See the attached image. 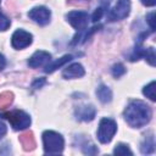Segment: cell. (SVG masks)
I'll return each mask as SVG.
<instances>
[{
	"label": "cell",
	"mask_w": 156,
	"mask_h": 156,
	"mask_svg": "<svg viewBox=\"0 0 156 156\" xmlns=\"http://www.w3.org/2000/svg\"><path fill=\"white\" fill-rule=\"evenodd\" d=\"M123 116H124L126 122L130 127L141 128V127L146 126L150 122V119L152 117V110L144 101L133 100L126 107Z\"/></svg>",
	"instance_id": "6da1fadb"
},
{
	"label": "cell",
	"mask_w": 156,
	"mask_h": 156,
	"mask_svg": "<svg viewBox=\"0 0 156 156\" xmlns=\"http://www.w3.org/2000/svg\"><path fill=\"white\" fill-rule=\"evenodd\" d=\"M44 152L48 155H57L63 151L65 140L63 136L54 130H45L43 133Z\"/></svg>",
	"instance_id": "7a4b0ae2"
},
{
	"label": "cell",
	"mask_w": 156,
	"mask_h": 156,
	"mask_svg": "<svg viewBox=\"0 0 156 156\" xmlns=\"http://www.w3.org/2000/svg\"><path fill=\"white\" fill-rule=\"evenodd\" d=\"M117 130V123L111 118H102L98 128V139L101 144H107L112 140Z\"/></svg>",
	"instance_id": "3957f363"
},
{
	"label": "cell",
	"mask_w": 156,
	"mask_h": 156,
	"mask_svg": "<svg viewBox=\"0 0 156 156\" xmlns=\"http://www.w3.org/2000/svg\"><path fill=\"white\" fill-rule=\"evenodd\" d=\"M5 116L10 121V123L15 130H23V129L28 128L32 122L30 116L21 110H15L10 113H6Z\"/></svg>",
	"instance_id": "277c9868"
},
{
	"label": "cell",
	"mask_w": 156,
	"mask_h": 156,
	"mask_svg": "<svg viewBox=\"0 0 156 156\" xmlns=\"http://www.w3.org/2000/svg\"><path fill=\"white\" fill-rule=\"evenodd\" d=\"M130 12V0H117V4L111 9L107 15L108 21H121L126 18Z\"/></svg>",
	"instance_id": "5b68a950"
},
{
	"label": "cell",
	"mask_w": 156,
	"mask_h": 156,
	"mask_svg": "<svg viewBox=\"0 0 156 156\" xmlns=\"http://www.w3.org/2000/svg\"><path fill=\"white\" fill-rule=\"evenodd\" d=\"M68 23L78 32H82L87 28L89 22V15L85 11H71L66 16Z\"/></svg>",
	"instance_id": "8992f818"
},
{
	"label": "cell",
	"mask_w": 156,
	"mask_h": 156,
	"mask_svg": "<svg viewBox=\"0 0 156 156\" xmlns=\"http://www.w3.org/2000/svg\"><path fill=\"white\" fill-rule=\"evenodd\" d=\"M32 41H33V35L29 32H26L23 29H17L11 38V45L17 50L29 46Z\"/></svg>",
	"instance_id": "52a82bcc"
},
{
	"label": "cell",
	"mask_w": 156,
	"mask_h": 156,
	"mask_svg": "<svg viewBox=\"0 0 156 156\" xmlns=\"http://www.w3.org/2000/svg\"><path fill=\"white\" fill-rule=\"evenodd\" d=\"M28 17L39 26H46L50 22L51 12L45 6H35L28 12Z\"/></svg>",
	"instance_id": "ba28073f"
},
{
	"label": "cell",
	"mask_w": 156,
	"mask_h": 156,
	"mask_svg": "<svg viewBox=\"0 0 156 156\" xmlns=\"http://www.w3.org/2000/svg\"><path fill=\"white\" fill-rule=\"evenodd\" d=\"M50 61H51V55L49 52L43 51V50H38L28 60V66L30 68H38L41 66H46V63H49Z\"/></svg>",
	"instance_id": "9c48e42d"
},
{
	"label": "cell",
	"mask_w": 156,
	"mask_h": 156,
	"mask_svg": "<svg viewBox=\"0 0 156 156\" xmlns=\"http://www.w3.org/2000/svg\"><path fill=\"white\" fill-rule=\"evenodd\" d=\"M140 57H144L145 60H147V61L150 62L151 66H155V51H154L152 48L145 49V48H141L140 45H138V46L135 48L133 55H130L129 60H130V61H136V60H139Z\"/></svg>",
	"instance_id": "30bf717a"
},
{
	"label": "cell",
	"mask_w": 156,
	"mask_h": 156,
	"mask_svg": "<svg viewBox=\"0 0 156 156\" xmlns=\"http://www.w3.org/2000/svg\"><path fill=\"white\" fill-rule=\"evenodd\" d=\"M74 116L78 121L90 122L95 117V107L93 105H80L77 106L74 111Z\"/></svg>",
	"instance_id": "8fae6325"
},
{
	"label": "cell",
	"mask_w": 156,
	"mask_h": 156,
	"mask_svg": "<svg viewBox=\"0 0 156 156\" xmlns=\"http://www.w3.org/2000/svg\"><path fill=\"white\" fill-rule=\"evenodd\" d=\"M85 73L83 66L78 62L76 63H72L69 66H67L63 71H62V77L65 79H73V78H80L83 77Z\"/></svg>",
	"instance_id": "7c38bea8"
},
{
	"label": "cell",
	"mask_w": 156,
	"mask_h": 156,
	"mask_svg": "<svg viewBox=\"0 0 156 156\" xmlns=\"http://www.w3.org/2000/svg\"><path fill=\"white\" fill-rule=\"evenodd\" d=\"M20 143L22 145V147L26 150V151H30L35 147V139H34V135L32 132H26L23 134L20 135Z\"/></svg>",
	"instance_id": "4fadbf2b"
},
{
	"label": "cell",
	"mask_w": 156,
	"mask_h": 156,
	"mask_svg": "<svg viewBox=\"0 0 156 156\" xmlns=\"http://www.w3.org/2000/svg\"><path fill=\"white\" fill-rule=\"evenodd\" d=\"M73 58V56L72 55H65V56H62L61 58H57V60H55V61H52V62H49L46 66H45V72L46 73H52L54 71H56L57 68H60V67H62L65 63H67L68 61H71Z\"/></svg>",
	"instance_id": "5bb4252c"
},
{
	"label": "cell",
	"mask_w": 156,
	"mask_h": 156,
	"mask_svg": "<svg viewBox=\"0 0 156 156\" xmlns=\"http://www.w3.org/2000/svg\"><path fill=\"white\" fill-rule=\"evenodd\" d=\"M96 95L99 98V100L102 104H107L112 100V91L108 87H106L105 84H100L96 89Z\"/></svg>",
	"instance_id": "9a60e30c"
},
{
	"label": "cell",
	"mask_w": 156,
	"mask_h": 156,
	"mask_svg": "<svg viewBox=\"0 0 156 156\" xmlns=\"http://www.w3.org/2000/svg\"><path fill=\"white\" fill-rule=\"evenodd\" d=\"M140 150L144 155H149V154H152L154 150H155V140H154V135L150 133L149 136H146L144 139V141L141 143V146H140Z\"/></svg>",
	"instance_id": "2e32d148"
},
{
	"label": "cell",
	"mask_w": 156,
	"mask_h": 156,
	"mask_svg": "<svg viewBox=\"0 0 156 156\" xmlns=\"http://www.w3.org/2000/svg\"><path fill=\"white\" fill-rule=\"evenodd\" d=\"M13 101V94L11 91H4L0 94V108L10 106Z\"/></svg>",
	"instance_id": "e0dca14e"
},
{
	"label": "cell",
	"mask_w": 156,
	"mask_h": 156,
	"mask_svg": "<svg viewBox=\"0 0 156 156\" xmlns=\"http://www.w3.org/2000/svg\"><path fill=\"white\" fill-rule=\"evenodd\" d=\"M155 87H156V83H155V80H152V82H150L147 85H145L144 89H143V94H144L146 98H149L151 101H155V100H156Z\"/></svg>",
	"instance_id": "ac0fdd59"
},
{
	"label": "cell",
	"mask_w": 156,
	"mask_h": 156,
	"mask_svg": "<svg viewBox=\"0 0 156 156\" xmlns=\"http://www.w3.org/2000/svg\"><path fill=\"white\" fill-rule=\"evenodd\" d=\"M113 154L115 155H133V152H132V150L128 147V145H126V144H118V145H116V147H115V150H113Z\"/></svg>",
	"instance_id": "d6986e66"
},
{
	"label": "cell",
	"mask_w": 156,
	"mask_h": 156,
	"mask_svg": "<svg viewBox=\"0 0 156 156\" xmlns=\"http://www.w3.org/2000/svg\"><path fill=\"white\" fill-rule=\"evenodd\" d=\"M111 71H112V76H113L115 78H119L121 76H123V74L126 73V68H124V66H123L122 63H116V65H113V67L111 68Z\"/></svg>",
	"instance_id": "ffe728a7"
},
{
	"label": "cell",
	"mask_w": 156,
	"mask_h": 156,
	"mask_svg": "<svg viewBox=\"0 0 156 156\" xmlns=\"http://www.w3.org/2000/svg\"><path fill=\"white\" fill-rule=\"evenodd\" d=\"M82 150H83L84 154H88V155H95V154H98V149H96V146L94 144H89L88 145L87 143H84L83 146H82Z\"/></svg>",
	"instance_id": "44dd1931"
},
{
	"label": "cell",
	"mask_w": 156,
	"mask_h": 156,
	"mask_svg": "<svg viewBox=\"0 0 156 156\" xmlns=\"http://www.w3.org/2000/svg\"><path fill=\"white\" fill-rule=\"evenodd\" d=\"M11 24V21L0 11V30H6Z\"/></svg>",
	"instance_id": "7402d4cb"
},
{
	"label": "cell",
	"mask_w": 156,
	"mask_h": 156,
	"mask_svg": "<svg viewBox=\"0 0 156 156\" xmlns=\"http://www.w3.org/2000/svg\"><path fill=\"white\" fill-rule=\"evenodd\" d=\"M101 16H102V9H101V7H99V9H96V10H95V12L93 13L91 20H93L94 22H96V21H99V20L101 18Z\"/></svg>",
	"instance_id": "603a6c76"
},
{
	"label": "cell",
	"mask_w": 156,
	"mask_h": 156,
	"mask_svg": "<svg viewBox=\"0 0 156 156\" xmlns=\"http://www.w3.org/2000/svg\"><path fill=\"white\" fill-rule=\"evenodd\" d=\"M154 16H155V13H154V12H151V13H149V15L146 16L147 23L150 24V28H151V30H152V32L155 30V24H154Z\"/></svg>",
	"instance_id": "cb8c5ba5"
},
{
	"label": "cell",
	"mask_w": 156,
	"mask_h": 156,
	"mask_svg": "<svg viewBox=\"0 0 156 156\" xmlns=\"http://www.w3.org/2000/svg\"><path fill=\"white\" fill-rule=\"evenodd\" d=\"M44 84H45V79H44V78H39V79H37V80L33 83L32 87H33L34 89H39V88H41Z\"/></svg>",
	"instance_id": "d4e9b609"
},
{
	"label": "cell",
	"mask_w": 156,
	"mask_h": 156,
	"mask_svg": "<svg viewBox=\"0 0 156 156\" xmlns=\"http://www.w3.org/2000/svg\"><path fill=\"white\" fill-rule=\"evenodd\" d=\"M6 132H7V127L5 126V123H2L0 121V139L6 134Z\"/></svg>",
	"instance_id": "484cf974"
},
{
	"label": "cell",
	"mask_w": 156,
	"mask_h": 156,
	"mask_svg": "<svg viewBox=\"0 0 156 156\" xmlns=\"http://www.w3.org/2000/svg\"><path fill=\"white\" fill-rule=\"evenodd\" d=\"M140 1L145 6H155V4H156V0H140Z\"/></svg>",
	"instance_id": "4316f807"
},
{
	"label": "cell",
	"mask_w": 156,
	"mask_h": 156,
	"mask_svg": "<svg viewBox=\"0 0 156 156\" xmlns=\"http://www.w3.org/2000/svg\"><path fill=\"white\" fill-rule=\"evenodd\" d=\"M5 66H6V60H5L4 55L0 54V71H2L5 68Z\"/></svg>",
	"instance_id": "83f0119b"
},
{
	"label": "cell",
	"mask_w": 156,
	"mask_h": 156,
	"mask_svg": "<svg viewBox=\"0 0 156 156\" xmlns=\"http://www.w3.org/2000/svg\"><path fill=\"white\" fill-rule=\"evenodd\" d=\"M0 1H1V0H0Z\"/></svg>",
	"instance_id": "f1b7e54d"
}]
</instances>
